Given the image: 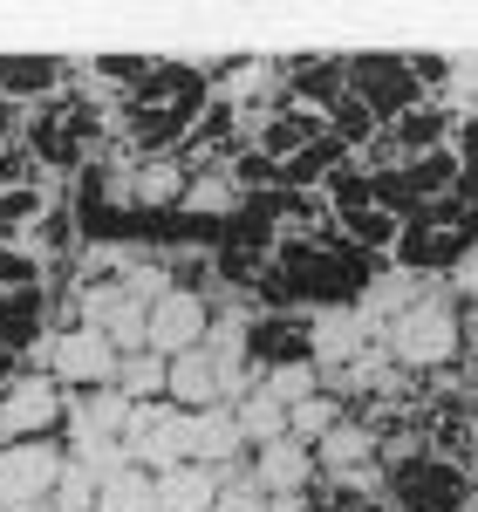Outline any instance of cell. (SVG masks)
<instances>
[{"label":"cell","mask_w":478,"mask_h":512,"mask_svg":"<svg viewBox=\"0 0 478 512\" xmlns=\"http://www.w3.org/2000/svg\"><path fill=\"white\" fill-rule=\"evenodd\" d=\"M82 137H89V110H82V103H55V110L35 123V158L41 164H76Z\"/></svg>","instance_id":"obj_20"},{"label":"cell","mask_w":478,"mask_h":512,"mask_svg":"<svg viewBox=\"0 0 478 512\" xmlns=\"http://www.w3.org/2000/svg\"><path fill=\"white\" fill-rule=\"evenodd\" d=\"M233 205H239V171H199L185 185V212L192 219H226Z\"/></svg>","instance_id":"obj_23"},{"label":"cell","mask_w":478,"mask_h":512,"mask_svg":"<svg viewBox=\"0 0 478 512\" xmlns=\"http://www.w3.org/2000/svg\"><path fill=\"white\" fill-rule=\"evenodd\" d=\"M212 512H274V499H267V492L253 485V472H246V478H226V492H219Z\"/></svg>","instance_id":"obj_31"},{"label":"cell","mask_w":478,"mask_h":512,"mask_svg":"<svg viewBox=\"0 0 478 512\" xmlns=\"http://www.w3.org/2000/svg\"><path fill=\"white\" fill-rule=\"evenodd\" d=\"M41 335V287H28V294H0V383L14 376V362H21V349Z\"/></svg>","instance_id":"obj_19"},{"label":"cell","mask_w":478,"mask_h":512,"mask_svg":"<svg viewBox=\"0 0 478 512\" xmlns=\"http://www.w3.org/2000/svg\"><path fill=\"white\" fill-rule=\"evenodd\" d=\"M308 478H315V451H308L301 437H280V444H267V451L253 458V485H260L267 499L308 492Z\"/></svg>","instance_id":"obj_17"},{"label":"cell","mask_w":478,"mask_h":512,"mask_svg":"<svg viewBox=\"0 0 478 512\" xmlns=\"http://www.w3.org/2000/svg\"><path fill=\"white\" fill-rule=\"evenodd\" d=\"M164 403H178V410H212V403H226V376H219L212 349L171 355V390H164Z\"/></svg>","instance_id":"obj_15"},{"label":"cell","mask_w":478,"mask_h":512,"mask_svg":"<svg viewBox=\"0 0 478 512\" xmlns=\"http://www.w3.org/2000/svg\"><path fill=\"white\" fill-rule=\"evenodd\" d=\"M335 424H349V417H342V396H308V403H294V437H301V444H308V451H315L321 437L335 431Z\"/></svg>","instance_id":"obj_27"},{"label":"cell","mask_w":478,"mask_h":512,"mask_svg":"<svg viewBox=\"0 0 478 512\" xmlns=\"http://www.w3.org/2000/svg\"><path fill=\"white\" fill-rule=\"evenodd\" d=\"M205 82H212V69L158 62V76L123 96V123H130V137H137V144H178V137L192 130V117H199Z\"/></svg>","instance_id":"obj_1"},{"label":"cell","mask_w":478,"mask_h":512,"mask_svg":"<svg viewBox=\"0 0 478 512\" xmlns=\"http://www.w3.org/2000/svg\"><path fill=\"white\" fill-rule=\"evenodd\" d=\"M130 424H137V403L110 383V390H89L76 396V410H69V431H76V444H89V437H130Z\"/></svg>","instance_id":"obj_18"},{"label":"cell","mask_w":478,"mask_h":512,"mask_svg":"<svg viewBox=\"0 0 478 512\" xmlns=\"http://www.w3.org/2000/svg\"><path fill=\"white\" fill-rule=\"evenodd\" d=\"M69 458H76V465L96 478V485H110V478L137 472V451H130V437H89V444H76Z\"/></svg>","instance_id":"obj_25"},{"label":"cell","mask_w":478,"mask_h":512,"mask_svg":"<svg viewBox=\"0 0 478 512\" xmlns=\"http://www.w3.org/2000/svg\"><path fill=\"white\" fill-rule=\"evenodd\" d=\"M239 451H246V431H239V410H233V403L192 410V465H212V472H226Z\"/></svg>","instance_id":"obj_16"},{"label":"cell","mask_w":478,"mask_h":512,"mask_svg":"<svg viewBox=\"0 0 478 512\" xmlns=\"http://www.w3.org/2000/svg\"><path fill=\"white\" fill-rule=\"evenodd\" d=\"M376 451H383L376 424H335V431L315 444V472H328V478H369V472H376Z\"/></svg>","instance_id":"obj_13"},{"label":"cell","mask_w":478,"mask_h":512,"mask_svg":"<svg viewBox=\"0 0 478 512\" xmlns=\"http://www.w3.org/2000/svg\"><path fill=\"white\" fill-rule=\"evenodd\" d=\"M117 390L130 396V403H158L164 390H171V362L164 355H123V376H117Z\"/></svg>","instance_id":"obj_26"},{"label":"cell","mask_w":478,"mask_h":512,"mask_svg":"<svg viewBox=\"0 0 478 512\" xmlns=\"http://www.w3.org/2000/svg\"><path fill=\"white\" fill-rule=\"evenodd\" d=\"M130 451L151 478L192 465V410L178 403H137V424H130Z\"/></svg>","instance_id":"obj_7"},{"label":"cell","mask_w":478,"mask_h":512,"mask_svg":"<svg viewBox=\"0 0 478 512\" xmlns=\"http://www.w3.org/2000/svg\"><path fill=\"white\" fill-rule=\"evenodd\" d=\"M369 342H383V328L362 315V308H315V321H308V362H315L321 376L328 369H349Z\"/></svg>","instance_id":"obj_8"},{"label":"cell","mask_w":478,"mask_h":512,"mask_svg":"<svg viewBox=\"0 0 478 512\" xmlns=\"http://www.w3.org/2000/svg\"><path fill=\"white\" fill-rule=\"evenodd\" d=\"M28 512H55V499H48V506H28Z\"/></svg>","instance_id":"obj_33"},{"label":"cell","mask_w":478,"mask_h":512,"mask_svg":"<svg viewBox=\"0 0 478 512\" xmlns=\"http://www.w3.org/2000/svg\"><path fill=\"white\" fill-rule=\"evenodd\" d=\"M0 137H7V110H0Z\"/></svg>","instance_id":"obj_34"},{"label":"cell","mask_w":478,"mask_h":512,"mask_svg":"<svg viewBox=\"0 0 478 512\" xmlns=\"http://www.w3.org/2000/svg\"><path fill=\"white\" fill-rule=\"evenodd\" d=\"M233 410H239V431H246L253 451H267V444H280V437H294V410H287L280 396H267V390H253L246 403H233Z\"/></svg>","instance_id":"obj_22"},{"label":"cell","mask_w":478,"mask_h":512,"mask_svg":"<svg viewBox=\"0 0 478 512\" xmlns=\"http://www.w3.org/2000/svg\"><path fill=\"white\" fill-rule=\"evenodd\" d=\"M349 96L376 123H403L424 110V69L410 55H349Z\"/></svg>","instance_id":"obj_4"},{"label":"cell","mask_w":478,"mask_h":512,"mask_svg":"<svg viewBox=\"0 0 478 512\" xmlns=\"http://www.w3.org/2000/svg\"><path fill=\"white\" fill-rule=\"evenodd\" d=\"M96 512H164V499H158V478L144 472H123V478H110L103 492H96Z\"/></svg>","instance_id":"obj_24"},{"label":"cell","mask_w":478,"mask_h":512,"mask_svg":"<svg viewBox=\"0 0 478 512\" xmlns=\"http://www.w3.org/2000/svg\"><path fill=\"white\" fill-rule=\"evenodd\" d=\"M472 253H478V212H472V205H458V198L417 205L410 226L397 233L403 274H417V267H465Z\"/></svg>","instance_id":"obj_3"},{"label":"cell","mask_w":478,"mask_h":512,"mask_svg":"<svg viewBox=\"0 0 478 512\" xmlns=\"http://www.w3.org/2000/svg\"><path fill=\"white\" fill-rule=\"evenodd\" d=\"M96 492H103V485L69 458V472H62V485H55V512H96Z\"/></svg>","instance_id":"obj_30"},{"label":"cell","mask_w":478,"mask_h":512,"mask_svg":"<svg viewBox=\"0 0 478 512\" xmlns=\"http://www.w3.org/2000/svg\"><path fill=\"white\" fill-rule=\"evenodd\" d=\"M76 76L62 55H0V103H41Z\"/></svg>","instance_id":"obj_14"},{"label":"cell","mask_w":478,"mask_h":512,"mask_svg":"<svg viewBox=\"0 0 478 512\" xmlns=\"http://www.w3.org/2000/svg\"><path fill=\"white\" fill-rule=\"evenodd\" d=\"M48 376H55L62 390H110V383L123 376V349L103 335V328L69 321V328L48 335Z\"/></svg>","instance_id":"obj_5"},{"label":"cell","mask_w":478,"mask_h":512,"mask_svg":"<svg viewBox=\"0 0 478 512\" xmlns=\"http://www.w3.org/2000/svg\"><path fill=\"white\" fill-rule=\"evenodd\" d=\"M451 280H458L465 294H478V253H472V260H465V267H451Z\"/></svg>","instance_id":"obj_32"},{"label":"cell","mask_w":478,"mask_h":512,"mask_svg":"<svg viewBox=\"0 0 478 512\" xmlns=\"http://www.w3.org/2000/svg\"><path fill=\"white\" fill-rule=\"evenodd\" d=\"M55 417H62V383H55V376H21V383H7V396H0V451L41 437Z\"/></svg>","instance_id":"obj_10"},{"label":"cell","mask_w":478,"mask_h":512,"mask_svg":"<svg viewBox=\"0 0 478 512\" xmlns=\"http://www.w3.org/2000/svg\"><path fill=\"white\" fill-rule=\"evenodd\" d=\"M397 499H403V512H465V506H472V492H465L458 465H444V458L397 472Z\"/></svg>","instance_id":"obj_12"},{"label":"cell","mask_w":478,"mask_h":512,"mask_svg":"<svg viewBox=\"0 0 478 512\" xmlns=\"http://www.w3.org/2000/svg\"><path fill=\"white\" fill-rule=\"evenodd\" d=\"M212 308H205L199 287H171L158 308H151V355H185V349H205V335H212Z\"/></svg>","instance_id":"obj_9"},{"label":"cell","mask_w":478,"mask_h":512,"mask_svg":"<svg viewBox=\"0 0 478 512\" xmlns=\"http://www.w3.org/2000/svg\"><path fill=\"white\" fill-rule=\"evenodd\" d=\"M185 185H192V171H185V158H171V151H158V158H144V164H130V171H117V192L130 198V205H144V212L185 205Z\"/></svg>","instance_id":"obj_11"},{"label":"cell","mask_w":478,"mask_h":512,"mask_svg":"<svg viewBox=\"0 0 478 512\" xmlns=\"http://www.w3.org/2000/svg\"><path fill=\"white\" fill-rule=\"evenodd\" d=\"M267 396H280L287 410L294 403H308V396H321V369L315 362H280V369H267V383H260Z\"/></svg>","instance_id":"obj_28"},{"label":"cell","mask_w":478,"mask_h":512,"mask_svg":"<svg viewBox=\"0 0 478 512\" xmlns=\"http://www.w3.org/2000/svg\"><path fill=\"white\" fill-rule=\"evenodd\" d=\"M0 512H7V506H0Z\"/></svg>","instance_id":"obj_35"},{"label":"cell","mask_w":478,"mask_h":512,"mask_svg":"<svg viewBox=\"0 0 478 512\" xmlns=\"http://www.w3.org/2000/svg\"><path fill=\"white\" fill-rule=\"evenodd\" d=\"M383 342H390V355L403 369H444L451 355L465 349V321L451 308V294H417V301H403L390 315Z\"/></svg>","instance_id":"obj_2"},{"label":"cell","mask_w":478,"mask_h":512,"mask_svg":"<svg viewBox=\"0 0 478 512\" xmlns=\"http://www.w3.org/2000/svg\"><path fill=\"white\" fill-rule=\"evenodd\" d=\"M35 280H41V260H35V253H21V246H7V239H0V294H28Z\"/></svg>","instance_id":"obj_29"},{"label":"cell","mask_w":478,"mask_h":512,"mask_svg":"<svg viewBox=\"0 0 478 512\" xmlns=\"http://www.w3.org/2000/svg\"><path fill=\"white\" fill-rule=\"evenodd\" d=\"M219 492H226V472H212V465H178V472L158 478L164 512H212Z\"/></svg>","instance_id":"obj_21"},{"label":"cell","mask_w":478,"mask_h":512,"mask_svg":"<svg viewBox=\"0 0 478 512\" xmlns=\"http://www.w3.org/2000/svg\"><path fill=\"white\" fill-rule=\"evenodd\" d=\"M69 472V458L48 444V437H28V444H7L0 451V506L7 512H28V506H48L55 485Z\"/></svg>","instance_id":"obj_6"}]
</instances>
